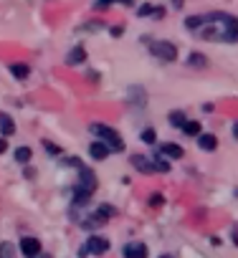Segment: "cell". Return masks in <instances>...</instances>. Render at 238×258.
<instances>
[{
	"label": "cell",
	"mask_w": 238,
	"mask_h": 258,
	"mask_svg": "<svg viewBox=\"0 0 238 258\" xmlns=\"http://www.w3.org/2000/svg\"><path fill=\"white\" fill-rule=\"evenodd\" d=\"M203 26H208V28L198 31V33L208 41H220V43H235L238 41V21L228 13L203 16Z\"/></svg>",
	"instance_id": "6da1fadb"
},
{
	"label": "cell",
	"mask_w": 238,
	"mask_h": 258,
	"mask_svg": "<svg viewBox=\"0 0 238 258\" xmlns=\"http://www.w3.org/2000/svg\"><path fill=\"white\" fill-rule=\"evenodd\" d=\"M94 190H96V175L89 170V167H79V182H76V187H74V205H84V203H89V198L94 195Z\"/></svg>",
	"instance_id": "7a4b0ae2"
},
{
	"label": "cell",
	"mask_w": 238,
	"mask_h": 258,
	"mask_svg": "<svg viewBox=\"0 0 238 258\" xmlns=\"http://www.w3.org/2000/svg\"><path fill=\"white\" fill-rule=\"evenodd\" d=\"M91 132H94L109 150L125 152V140H122V135H119L116 129H111V126H106V124H91Z\"/></svg>",
	"instance_id": "3957f363"
},
{
	"label": "cell",
	"mask_w": 238,
	"mask_h": 258,
	"mask_svg": "<svg viewBox=\"0 0 238 258\" xmlns=\"http://www.w3.org/2000/svg\"><path fill=\"white\" fill-rule=\"evenodd\" d=\"M114 215V208L111 205H99L96 208V213L91 215V218H86L84 223H81V228H86V230H94V228H101L109 218Z\"/></svg>",
	"instance_id": "277c9868"
},
{
	"label": "cell",
	"mask_w": 238,
	"mask_h": 258,
	"mask_svg": "<svg viewBox=\"0 0 238 258\" xmlns=\"http://www.w3.org/2000/svg\"><path fill=\"white\" fill-rule=\"evenodd\" d=\"M150 53L157 56L160 61H175L177 58V48L170 41H152L150 43Z\"/></svg>",
	"instance_id": "5b68a950"
},
{
	"label": "cell",
	"mask_w": 238,
	"mask_h": 258,
	"mask_svg": "<svg viewBox=\"0 0 238 258\" xmlns=\"http://www.w3.org/2000/svg\"><path fill=\"white\" fill-rule=\"evenodd\" d=\"M84 245H86V248H84V253H91V255H104V253L109 250V240H106V238H101V235H91Z\"/></svg>",
	"instance_id": "8992f818"
},
{
	"label": "cell",
	"mask_w": 238,
	"mask_h": 258,
	"mask_svg": "<svg viewBox=\"0 0 238 258\" xmlns=\"http://www.w3.org/2000/svg\"><path fill=\"white\" fill-rule=\"evenodd\" d=\"M21 253L26 255V258H33V255H38L41 253V240L38 238H31V235H26L23 240H21Z\"/></svg>",
	"instance_id": "52a82bcc"
},
{
	"label": "cell",
	"mask_w": 238,
	"mask_h": 258,
	"mask_svg": "<svg viewBox=\"0 0 238 258\" xmlns=\"http://www.w3.org/2000/svg\"><path fill=\"white\" fill-rule=\"evenodd\" d=\"M122 253H125V258H147V245L145 243H127Z\"/></svg>",
	"instance_id": "ba28073f"
},
{
	"label": "cell",
	"mask_w": 238,
	"mask_h": 258,
	"mask_svg": "<svg viewBox=\"0 0 238 258\" xmlns=\"http://www.w3.org/2000/svg\"><path fill=\"white\" fill-rule=\"evenodd\" d=\"M109 152H111V150H109L101 140H96V142H91V145H89V155H91V160H106V157H109Z\"/></svg>",
	"instance_id": "9c48e42d"
},
{
	"label": "cell",
	"mask_w": 238,
	"mask_h": 258,
	"mask_svg": "<svg viewBox=\"0 0 238 258\" xmlns=\"http://www.w3.org/2000/svg\"><path fill=\"white\" fill-rule=\"evenodd\" d=\"M132 165H135V170L142 172V175H152V172H155V170H152V160H147L145 155H132Z\"/></svg>",
	"instance_id": "30bf717a"
},
{
	"label": "cell",
	"mask_w": 238,
	"mask_h": 258,
	"mask_svg": "<svg viewBox=\"0 0 238 258\" xmlns=\"http://www.w3.org/2000/svg\"><path fill=\"white\" fill-rule=\"evenodd\" d=\"M84 61H86L84 46H74V48L69 51V56H66V63H69V66H79V63H84Z\"/></svg>",
	"instance_id": "8fae6325"
},
{
	"label": "cell",
	"mask_w": 238,
	"mask_h": 258,
	"mask_svg": "<svg viewBox=\"0 0 238 258\" xmlns=\"http://www.w3.org/2000/svg\"><path fill=\"white\" fill-rule=\"evenodd\" d=\"M160 152H162L165 157H170V160H180V157H183V147L175 145V142H165V145L160 147Z\"/></svg>",
	"instance_id": "7c38bea8"
},
{
	"label": "cell",
	"mask_w": 238,
	"mask_h": 258,
	"mask_svg": "<svg viewBox=\"0 0 238 258\" xmlns=\"http://www.w3.org/2000/svg\"><path fill=\"white\" fill-rule=\"evenodd\" d=\"M0 132H3V137H11L16 132V121L8 114H3V111H0Z\"/></svg>",
	"instance_id": "4fadbf2b"
},
{
	"label": "cell",
	"mask_w": 238,
	"mask_h": 258,
	"mask_svg": "<svg viewBox=\"0 0 238 258\" xmlns=\"http://www.w3.org/2000/svg\"><path fill=\"white\" fill-rule=\"evenodd\" d=\"M198 145H200V150H205V152H213L215 147H218V140L213 137V135H198Z\"/></svg>",
	"instance_id": "5bb4252c"
},
{
	"label": "cell",
	"mask_w": 238,
	"mask_h": 258,
	"mask_svg": "<svg viewBox=\"0 0 238 258\" xmlns=\"http://www.w3.org/2000/svg\"><path fill=\"white\" fill-rule=\"evenodd\" d=\"M137 16H140V18H145V16H152V18H162V16H165V11H162V8H155V6H150V3H147V6H140Z\"/></svg>",
	"instance_id": "9a60e30c"
},
{
	"label": "cell",
	"mask_w": 238,
	"mask_h": 258,
	"mask_svg": "<svg viewBox=\"0 0 238 258\" xmlns=\"http://www.w3.org/2000/svg\"><path fill=\"white\" fill-rule=\"evenodd\" d=\"M188 66H193V69H205V66H208V56H205V53H190V56H188Z\"/></svg>",
	"instance_id": "2e32d148"
},
{
	"label": "cell",
	"mask_w": 238,
	"mask_h": 258,
	"mask_svg": "<svg viewBox=\"0 0 238 258\" xmlns=\"http://www.w3.org/2000/svg\"><path fill=\"white\" fill-rule=\"evenodd\" d=\"M8 69H11V74H13L16 79H26V76L31 74V66H28V63H11Z\"/></svg>",
	"instance_id": "e0dca14e"
},
{
	"label": "cell",
	"mask_w": 238,
	"mask_h": 258,
	"mask_svg": "<svg viewBox=\"0 0 238 258\" xmlns=\"http://www.w3.org/2000/svg\"><path fill=\"white\" fill-rule=\"evenodd\" d=\"M180 129H183L188 137H198V135H200V121H190V119H185V124H183Z\"/></svg>",
	"instance_id": "ac0fdd59"
},
{
	"label": "cell",
	"mask_w": 238,
	"mask_h": 258,
	"mask_svg": "<svg viewBox=\"0 0 238 258\" xmlns=\"http://www.w3.org/2000/svg\"><path fill=\"white\" fill-rule=\"evenodd\" d=\"M114 3H122V6H132L135 0H96V3H94V8H96V11H106V8H109V6H114Z\"/></svg>",
	"instance_id": "d6986e66"
},
{
	"label": "cell",
	"mask_w": 238,
	"mask_h": 258,
	"mask_svg": "<svg viewBox=\"0 0 238 258\" xmlns=\"http://www.w3.org/2000/svg\"><path fill=\"white\" fill-rule=\"evenodd\" d=\"M185 28L198 33V31L203 28V16H190V18H185Z\"/></svg>",
	"instance_id": "ffe728a7"
},
{
	"label": "cell",
	"mask_w": 238,
	"mask_h": 258,
	"mask_svg": "<svg viewBox=\"0 0 238 258\" xmlns=\"http://www.w3.org/2000/svg\"><path fill=\"white\" fill-rule=\"evenodd\" d=\"M13 157H16L18 165H28V162H31V150H28V147H18Z\"/></svg>",
	"instance_id": "44dd1931"
},
{
	"label": "cell",
	"mask_w": 238,
	"mask_h": 258,
	"mask_svg": "<svg viewBox=\"0 0 238 258\" xmlns=\"http://www.w3.org/2000/svg\"><path fill=\"white\" fill-rule=\"evenodd\" d=\"M167 119H170V124H172V126H183L188 116H185L183 111H170V114H167Z\"/></svg>",
	"instance_id": "7402d4cb"
},
{
	"label": "cell",
	"mask_w": 238,
	"mask_h": 258,
	"mask_svg": "<svg viewBox=\"0 0 238 258\" xmlns=\"http://www.w3.org/2000/svg\"><path fill=\"white\" fill-rule=\"evenodd\" d=\"M152 170H155V172H170V162L162 160V157H155V160H152Z\"/></svg>",
	"instance_id": "603a6c76"
},
{
	"label": "cell",
	"mask_w": 238,
	"mask_h": 258,
	"mask_svg": "<svg viewBox=\"0 0 238 258\" xmlns=\"http://www.w3.org/2000/svg\"><path fill=\"white\" fill-rule=\"evenodd\" d=\"M142 142H145V145H155V142H157V132H155L152 126H147L145 132H142Z\"/></svg>",
	"instance_id": "cb8c5ba5"
},
{
	"label": "cell",
	"mask_w": 238,
	"mask_h": 258,
	"mask_svg": "<svg viewBox=\"0 0 238 258\" xmlns=\"http://www.w3.org/2000/svg\"><path fill=\"white\" fill-rule=\"evenodd\" d=\"M0 258H16V248L11 243H0Z\"/></svg>",
	"instance_id": "d4e9b609"
},
{
	"label": "cell",
	"mask_w": 238,
	"mask_h": 258,
	"mask_svg": "<svg viewBox=\"0 0 238 258\" xmlns=\"http://www.w3.org/2000/svg\"><path fill=\"white\" fill-rule=\"evenodd\" d=\"M43 150H46L48 155H61V147L53 145V142H43Z\"/></svg>",
	"instance_id": "484cf974"
},
{
	"label": "cell",
	"mask_w": 238,
	"mask_h": 258,
	"mask_svg": "<svg viewBox=\"0 0 238 258\" xmlns=\"http://www.w3.org/2000/svg\"><path fill=\"white\" fill-rule=\"evenodd\" d=\"M150 205L152 208H160V205H165V198L160 192H155V195H150Z\"/></svg>",
	"instance_id": "4316f807"
},
{
	"label": "cell",
	"mask_w": 238,
	"mask_h": 258,
	"mask_svg": "<svg viewBox=\"0 0 238 258\" xmlns=\"http://www.w3.org/2000/svg\"><path fill=\"white\" fill-rule=\"evenodd\" d=\"M64 165H66V167H76V170H79V167H81V160H79V157H69V160H64Z\"/></svg>",
	"instance_id": "83f0119b"
},
{
	"label": "cell",
	"mask_w": 238,
	"mask_h": 258,
	"mask_svg": "<svg viewBox=\"0 0 238 258\" xmlns=\"http://www.w3.org/2000/svg\"><path fill=\"white\" fill-rule=\"evenodd\" d=\"M99 28H101V26H99V21H91L89 26H81V31H91V33H96Z\"/></svg>",
	"instance_id": "f1b7e54d"
},
{
	"label": "cell",
	"mask_w": 238,
	"mask_h": 258,
	"mask_svg": "<svg viewBox=\"0 0 238 258\" xmlns=\"http://www.w3.org/2000/svg\"><path fill=\"white\" fill-rule=\"evenodd\" d=\"M8 150V142H6V137H0V155H3Z\"/></svg>",
	"instance_id": "f546056e"
},
{
	"label": "cell",
	"mask_w": 238,
	"mask_h": 258,
	"mask_svg": "<svg viewBox=\"0 0 238 258\" xmlns=\"http://www.w3.org/2000/svg\"><path fill=\"white\" fill-rule=\"evenodd\" d=\"M183 6H185V3H183V0H172V8H175V11H180Z\"/></svg>",
	"instance_id": "4dcf8cb0"
},
{
	"label": "cell",
	"mask_w": 238,
	"mask_h": 258,
	"mask_svg": "<svg viewBox=\"0 0 238 258\" xmlns=\"http://www.w3.org/2000/svg\"><path fill=\"white\" fill-rule=\"evenodd\" d=\"M230 238H233V245L238 243V233H235V225H233V230H230Z\"/></svg>",
	"instance_id": "1f68e13d"
},
{
	"label": "cell",
	"mask_w": 238,
	"mask_h": 258,
	"mask_svg": "<svg viewBox=\"0 0 238 258\" xmlns=\"http://www.w3.org/2000/svg\"><path fill=\"white\" fill-rule=\"evenodd\" d=\"M160 258H175V255H170V253H165V255H160Z\"/></svg>",
	"instance_id": "d6a6232c"
},
{
	"label": "cell",
	"mask_w": 238,
	"mask_h": 258,
	"mask_svg": "<svg viewBox=\"0 0 238 258\" xmlns=\"http://www.w3.org/2000/svg\"><path fill=\"white\" fill-rule=\"evenodd\" d=\"M33 258H36V255H33Z\"/></svg>",
	"instance_id": "836d02e7"
}]
</instances>
